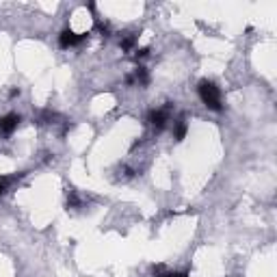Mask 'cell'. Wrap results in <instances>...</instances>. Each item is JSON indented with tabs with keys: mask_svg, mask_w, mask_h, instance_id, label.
Segmentation results:
<instances>
[{
	"mask_svg": "<svg viewBox=\"0 0 277 277\" xmlns=\"http://www.w3.org/2000/svg\"><path fill=\"white\" fill-rule=\"evenodd\" d=\"M197 93H199L202 102L210 108V111H215V113L223 111V102H221V91H219V87H216V85L213 83V80H202V83H199V87H197Z\"/></svg>",
	"mask_w": 277,
	"mask_h": 277,
	"instance_id": "6da1fadb",
	"label": "cell"
},
{
	"mask_svg": "<svg viewBox=\"0 0 277 277\" xmlns=\"http://www.w3.org/2000/svg\"><path fill=\"white\" fill-rule=\"evenodd\" d=\"M85 39H87V32L78 35V32H74L72 29H65V31H61V35H59V46H61L63 50H67V48H74V46H78V43H83Z\"/></svg>",
	"mask_w": 277,
	"mask_h": 277,
	"instance_id": "7a4b0ae2",
	"label": "cell"
},
{
	"mask_svg": "<svg viewBox=\"0 0 277 277\" xmlns=\"http://www.w3.org/2000/svg\"><path fill=\"white\" fill-rule=\"evenodd\" d=\"M148 122L154 126L156 130H162L169 122V106L167 108H154V111L148 113Z\"/></svg>",
	"mask_w": 277,
	"mask_h": 277,
	"instance_id": "3957f363",
	"label": "cell"
},
{
	"mask_svg": "<svg viewBox=\"0 0 277 277\" xmlns=\"http://www.w3.org/2000/svg\"><path fill=\"white\" fill-rule=\"evenodd\" d=\"M18 123H20V115H15V113L2 115V117H0V132H2V134H11L15 128H18Z\"/></svg>",
	"mask_w": 277,
	"mask_h": 277,
	"instance_id": "277c9868",
	"label": "cell"
},
{
	"mask_svg": "<svg viewBox=\"0 0 277 277\" xmlns=\"http://www.w3.org/2000/svg\"><path fill=\"white\" fill-rule=\"evenodd\" d=\"M186 132H188V123L180 119V122H176V128H173V139L176 141H184L186 139Z\"/></svg>",
	"mask_w": 277,
	"mask_h": 277,
	"instance_id": "5b68a950",
	"label": "cell"
},
{
	"mask_svg": "<svg viewBox=\"0 0 277 277\" xmlns=\"http://www.w3.org/2000/svg\"><path fill=\"white\" fill-rule=\"evenodd\" d=\"M132 78H134V83H139L141 87H148V85H150V74H148V69L141 67V65H139L137 69H134V76H132Z\"/></svg>",
	"mask_w": 277,
	"mask_h": 277,
	"instance_id": "8992f818",
	"label": "cell"
},
{
	"mask_svg": "<svg viewBox=\"0 0 277 277\" xmlns=\"http://www.w3.org/2000/svg\"><path fill=\"white\" fill-rule=\"evenodd\" d=\"M119 46H122V50H123V52H130V50H134V46H137V37H134V35H128V37H123V39L119 41Z\"/></svg>",
	"mask_w": 277,
	"mask_h": 277,
	"instance_id": "52a82bcc",
	"label": "cell"
},
{
	"mask_svg": "<svg viewBox=\"0 0 277 277\" xmlns=\"http://www.w3.org/2000/svg\"><path fill=\"white\" fill-rule=\"evenodd\" d=\"M97 31H100L102 32V35H104V37H108V35H111V29H108V26L106 24H102V22H97Z\"/></svg>",
	"mask_w": 277,
	"mask_h": 277,
	"instance_id": "ba28073f",
	"label": "cell"
},
{
	"mask_svg": "<svg viewBox=\"0 0 277 277\" xmlns=\"http://www.w3.org/2000/svg\"><path fill=\"white\" fill-rule=\"evenodd\" d=\"M148 54H150V50H148V48H141V50H134V59H137V61H139V59H145V57H148Z\"/></svg>",
	"mask_w": 277,
	"mask_h": 277,
	"instance_id": "9c48e42d",
	"label": "cell"
},
{
	"mask_svg": "<svg viewBox=\"0 0 277 277\" xmlns=\"http://www.w3.org/2000/svg\"><path fill=\"white\" fill-rule=\"evenodd\" d=\"M156 277H188V273H162V275H156Z\"/></svg>",
	"mask_w": 277,
	"mask_h": 277,
	"instance_id": "30bf717a",
	"label": "cell"
},
{
	"mask_svg": "<svg viewBox=\"0 0 277 277\" xmlns=\"http://www.w3.org/2000/svg\"><path fill=\"white\" fill-rule=\"evenodd\" d=\"M4 188H7V178H0V197H2Z\"/></svg>",
	"mask_w": 277,
	"mask_h": 277,
	"instance_id": "8fae6325",
	"label": "cell"
},
{
	"mask_svg": "<svg viewBox=\"0 0 277 277\" xmlns=\"http://www.w3.org/2000/svg\"><path fill=\"white\" fill-rule=\"evenodd\" d=\"M20 95V89H11V97H18Z\"/></svg>",
	"mask_w": 277,
	"mask_h": 277,
	"instance_id": "7c38bea8",
	"label": "cell"
}]
</instances>
